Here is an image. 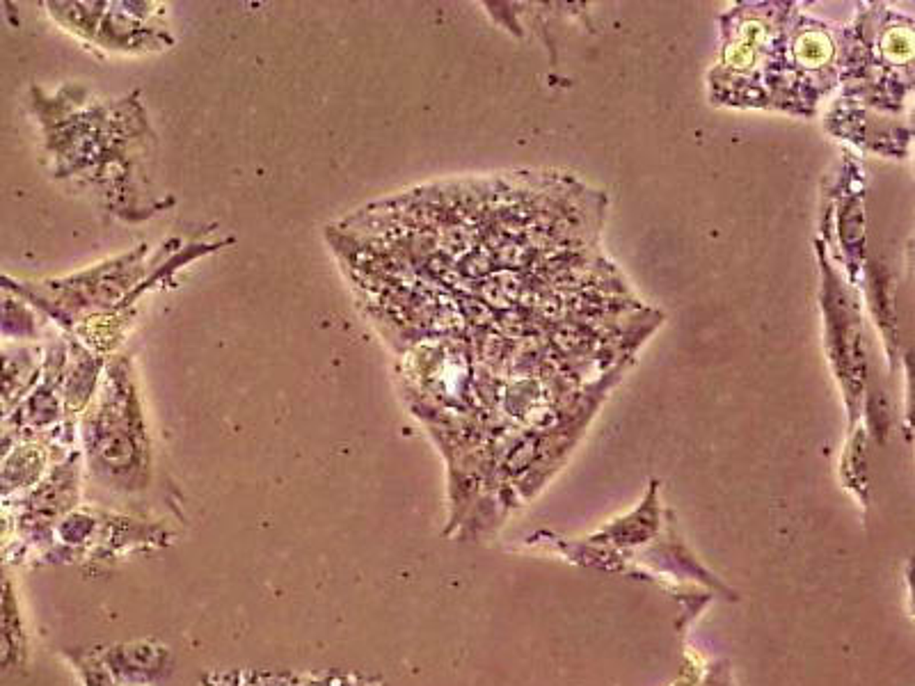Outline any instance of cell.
Returning a JSON list of instances; mask_svg holds the SVG:
<instances>
[{
  "instance_id": "obj_1",
  "label": "cell",
  "mask_w": 915,
  "mask_h": 686,
  "mask_svg": "<svg viewBox=\"0 0 915 686\" xmlns=\"http://www.w3.org/2000/svg\"><path fill=\"white\" fill-rule=\"evenodd\" d=\"M103 668H105V666H101V661H98V675H94V673H87V684H101V682H103V677H105ZM105 684H110V680L105 682Z\"/></svg>"
}]
</instances>
